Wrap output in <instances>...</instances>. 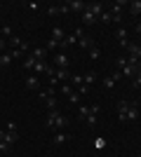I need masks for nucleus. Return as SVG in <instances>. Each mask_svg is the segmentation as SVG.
Here are the masks:
<instances>
[{
	"mask_svg": "<svg viewBox=\"0 0 141 157\" xmlns=\"http://www.w3.org/2000/svg\"><path fill=\"white\" fill-rule=\"evenodd\" d=\"M68 124V120L61 115L59 110H47V120H45V127L47 129H54V131H64Z\"/></svg>",
	"mask_w": 141,
	"mask_h": 157,
	"instance_id": "nucleus-1",
	"label": "nucleus"
},
{
	"mask_svg": "<svg viewBox=\"0 0 141 157\" xmlns=\"http://www.w3.org/2000/svg\"><path fill=\"white\" fill-rule=\"evenodd\" d=\"M68 63H71V56H68L66 52L54 54V59H52V66H54V68H68Z\"/></svg>",
	"mask_w": 141,
	"mask_h": 157,
	"instance_id": "nucleus-2",
	"label": "nucleus"
},
{
	"mask_svg": "<svg viewBox=\"0 0 141 157\" xmlns=\"http://www.w3.org/2000/svg\"><path fill=\"white\" fill-rule=\"evenodd\" d=\"M24 82H26V89H28V92H40V89H42L40 78H38L35 73H31V75H28V78L24 80Z\"/></svg>",
	"mask_w": 141,
	"mask_h": 157,
	"instance_id": "nucleus-3",
	"label": "nucleus"
},
{
	"mask_svg": "<svg viewBox=\"0 0 141 157\" xmlns=\"http://www.w3.org/2000/svg\"><path fill=\"white\" fill-rule=\"evenodd\" d=\"M122 7H125V2H115L108 12L113 14V24H122Z\"/></svg>",
	"mask_w": 141,
	"mask_h": 157,
	"instance_id": "nucleus-4",
	"label": "nucleus"
},
{
	"mask_svg": "<svg viewBox=\"0 0 141 157\" xmlns=\"http://www.w3.org/2000/svg\"><path fill=\"white\" fill-rule=\"evenodd\" d=\"M115 38H118V42H120L122 49L129 45V40H127V28H125V26H118V28H115Z\"/></svg>",
	"mask_w": 141,
	"mask_h": 157,
	"instance_id": "nucleus-5",
	"label": "nucleus"
},
{
	"mask_svg": "<svg viewBox=\"0 0 141 157\" xmlns=\"http://www.w3.org/2000/svg\"><path fill=\"white\" fill-rule=\"evenodd\" d=\"M73 45H78V38H75V33H68L66 38L61 40L59 49H61V52H64V49H68V47H73Z\"/></svg>",
	"mask_w": 141,
	"mask_h": 157,
	"instance_id": "nucleus-6",
	"label": "nucleus"
},
{
	"mask_svg": "<svg viewBox=\"0 0 141 157\" xmlns=\"http://www.w3.org/2000/svg\"><path fill=\"white\" fill-rule=\"evenodd\" d=\"M127 110H129V101H118V117H120V122H127Z\"/></svg>",
	"mask_w": 141,
	"mask_h": 157,
	"instance_id": "nucleus-7",
	"label": "nucleus"
},
{
	"mask_svg": "<svg viewBox=\"0 0 141 157\" xmlns=\"http://www.w3.org/2000/svg\"><path fill=\"white\" fill-rule=\"evenodd\" d=\"M66 7L71 12H85V10H87V2H82V0H71Z\"/></svg>",
	"mask_w": 141,
	"mask_h": 157,
	"instance_id": "nucleus-8",
	"label": "nucleus"
},
{
	"mask_svg": "<svg viewBox=\"0 0 141 157\" xmlns=\"http://www.w3.org/2000/svg\"><path fill=\"white\" fill-rule=\"evenodd\" d=\"M35 61H47V47H33V52H31Z\"/></svg>",
	"mask_w": 141,
	"mask_h": 157,
	"instance_id": "nucleus-9",
	"label": "nucleus"
},
{
	"mask_svg": "<svg viewBox=\"0 0 141 157\" xmlns=\"http://www.w3.org/2000/svg\"><path fill=\"white\" fill-rule=\"evenodd\" d=\"M87 10H89V12H92V14H94V17H96V19H99L101 14L106 12V7L101 5V2H89V5H87Z\"/></svg>",
	"mask_w": 141,
	"mask_h": 157,
	"instance_id": "nucleus-10",
	"label": "nucleus"
},
{
	"mask_svg": "<svg viewBox=\"0 0 141 157\" xmlns=\"http://www.w3.org/2000/svg\"><path fill=\"white\" fill-rule=\"evenodd\" d=\"M122 78H134V75H136V73H139V66H129V63H125V68H122Z\"/></svg>",
	"mask_w": 141,
	"mask_h": 157,
	"instance_id": "nucleus-11",
	"label": "nucleus"
},
{
	"mask_svg": "<svg viewBox=\"0 0 141 157\" xmlns=\"http://www.w3.org/2000/svg\"><path fill=\"white\" fill-rule=\"evenodd\" d=\"M139 117V105H136V101H129V110H127V122H132V120Z\"/></svg>",
	"mask_w": 141,
	"mask_h": 157,
	"instance_id": "nucleus-12",
	"label": "nucleus"
},
{
	"mask_svg": "<svg viewBox=\"0 0 141 157\" xmlns=\"http://www.w3.org/2000/svg\"><path fill=\"white\" fill-rule=\"evenodd\" d=\"M66 141H68V134H66V131H57V134L52 136V145H64Z\"/></svg>",
	"mask_w": 141,
	"mask_h": 157,
	"instance_id": "nucleus-13",
	"label": "nucleus"
},
{
	"mask_svg": "<svg viewBox=\"0 0 141 157\" xmlns=\"http://www.w3.org/2000/svg\"><path fill=\"white\" fill-rule=\"evenodd\" d=\"M125 49L129 52V56H136V59L141 61V45H134V42H129V45L125 47Z\"/></svg>",
	"mask_w": 141,
	"mask_h": 157,
	"instance_id": "nucleus-14",
	"label": "nucleus"
},
{
	"mask_svg": "<svg viewBox=\"0 0 141 157\" xmlns=\"http://www.w3.org/2000/svg\"><path fill=\"white\" fill-rule=\"evenodd\" d=\"M78 47H82V49H92V47H94V40L89 38V35H82V38L78 40Z\"/></svg>",
	"mask_w": 141,
	"mask_h": 157,
	"instance_id": "nucleus-15",
	"label": "nucleus"
},
{
	"mask_svg": "<svg viewBox=\"0 0 141 157\" xmlns=\"http://www.w3.org/2000/svg\"><path fill=\"white\" fill-rule=\"evenodd\" d=\"M64 38H66L64 28H61V26H54V28H52V40H57V42L61 45V40H64Z\"/></svg>",
	"mask_w": 141,
	"mask_h": 157,
	"instance_id": "nucleus-16",
	"label": "nucleus"
},
{
	"mask_svg": "<svg viewBox=\"0 0 141 157\" xmlns=\"http://www.w3.org/2000/svg\"><path fill=\"white\" fill-rule=\"evenodd\" d=\"M21 68H24V71H28V73H31V71H33V68H35V59H33V56H31V54H28L26 59H24V63H21Z\"/></svg>",
	"mask_w": 141,
	"mask_h": 157,
	"instance_id": "nucleus-17",
	"label": "nucleus"
},
{
	"mask_svg": "<svg viewBox=\"0 0 141 157\" xmlns=\"http://www.w3.org/2000/svg\"><path fill=\"white\" fill-rule=\"evenodd\" d=\"M54 78L61 82V80H68V78H71V73H68V68H57V71H54Z\"/></svg>",
	"mask_w": 141,
	"mask_h": 157,
	"instance_id": "nucleus-18",
	"label": "nucleus"
},
{
	"mask_svg": "<svg viewBox=\"0 0 141 157\" xmlns=\"http://www.w3.org/2000/svg\"><path fill=\"white\" fill-rule=\"evenodd\" d=\"M14 61V56H12V52H10V49H7L5 54H0V66H10Z\"/></svg>",
	"mask_w": 141,
	"mask_h": 157,
	"instance_id": "nucleus-19",
	"label": "nucleus"
},
{
	"mask_svg": "<svg viewBox=\"0 0 141 157\" xmlns=\"http://www.w3.org/2000/svg\"><path fill=\"white\" fill-rule=\"evenodd\" d=\"M82 21H85V24H89V26H92V24H96V17H94L92 12H89V10H85V12H82Z\"/></svg>",
	"mask_w": 141,
	"mask_h": 157,
	"instance_id": "nucleus-20",
	"label": "nucleus"
},
{
	"mask_svg": "<svg viewBox=\"0 0 141 157\" xmlns=\"http://www.w3.org/2000/svg\"><path fill=\"white\" fill-rule=\"evenodd\" d=\"M40 98L47 101V98H54V87H47V89H40Z\"/></svg>",
	"mask_w": 141,
	"mask_h": 157,
	"instance_id": "nucleus-21",
	"label": "nucleus"
},
{
	"mask_svg": "<svg viewBox=\"0 0 141 157\" xmlns=\"http://www.w3.org/2000/svg\"><path fill=\"white\" fill-rule=\"evenodd\" d=\"M82 78H85V85H87V87H92V82H96V73H94V71H89V73H85Z\"/></svg>",
	"mask_w": 141,
	"mask_h": 157,
	"instance_id": "nucleus-22",
	"label": "nucleus"
},
{
	"mask_svg": "<svg viewBox=\"0 0 141 157\" xmlns=\"http://www.w3.org/2000/svg\"><path fill=\"white\" fill-rule=\"evenodd\" d=\"M89 59H92V61H99V59H101V49H99V45H94L92 49H89Z\"/></svg>",
	"mask_w": 141,
	"mask_h": 157,
	"instance_id": "nucleus-23",
	"label": "nucleus"
},
{
	"mask_svg": "<svg viewBox=\"0 0 141 157\" xmlns=\"http://www.w3.org/2000/svg\"><path fill=\"white\" fill-rule=\"evenodd\" d=\"M82 85H85V78H82V75H73V78H71V87H78V89H80Z\"/></svg>",
	"mask_w": 141,
	"mask_h": 157,
	"instance_id": "nucleus-24",
	"label": "nucleus"
},
{
	"mask_svg": "<svg viewBox=\"0 0 141 157\" xmlns=\"http://www.w3.org/2000/svg\"><path fill=\"white\" fill-rule=\"evenodd\" d=\"M129 14H141V0L129 2Z\"/></svg>",
	"mask_w": 141,
	"mask_h": 157,
	"instance_id": "nucleus-25",
	"label": "nucleus"
},
{
	"mask_svg": "<svg viewBox=\"0 0 141 157\" xmlns=\"http://www.w3.org/2000/svg\"><path fill=\"white\" fill-rule=\"evenodd\" d=\"M85 122H87V127H89V129H94V127H96V122H99V120H96V115H94V113H89V115H87V120H85Z\"/></svg>",
	"mask_w": 141,
	"mask_h": 157,
	"instance_id": "nucleus-26",
	"label": "nucleus"
},
{
	"mask_svg": "<svg viewBox=\"0 0 141 157\" xmlns=\"http://www.w3.org/2000/svg\"><path fill=\"white\" fill-rule=\"evenodd\" d=\"M99 21H101V24H111V21H113V14H111V12L106 10V12H104V14L99 17Z\"/></svg>",
	"mask_w": 141,
	"mask_h": 157,
	"instance_id": "nucleus-27",
	"label": "nucleus"
},
{
	"mask_svg": "<svg viewBox=\"0 0 141 157\" xmlns=\"http://www.w3.org/2000/svg\"><path fill=\"white\" fill-rule=\"evenodd\" d=\"M104 87H106V89H113V87H115L113 75H106V78H104Z\"/></svg>",
	"mask_w": 141,
	"mask_h": 157,
	"instance_id": "nucleus-28",
	"label": "nucleus"
},
{
	"mask_svg": "<svg viewBox=\"0 0 141 157\" xmlns=\"http://www.w3.org/2000/svg\"><path fill=\"white\" fill-rule=\"evenodd\" d=\"M47 14H49V17H57V14H61V7L49 5V7H47Z\"/></svg>",
	"mask_w": 141,
	"mask_h": 157,
	"instance_id": "nucleus-29",
	"label": "nucleus"
},
{
	"mask_svg": "<svg viewBox=\"0 0 141 157\" xmlns=\"http://www.w3.org/2000/svg\"><path fill=\"white\" fill-rule=\"evenodd\" d=\"M132 87H134V89H139V87H141V71L132 78Z\"/></svg>",
	"mask_w": 141,
	"mask_h": 157,
	"instance_id": "nucleus-30",
	"label": "nucleus"
},
{
	"mask_svg": "<svg viewBox=\"0 0 141 157\" xmlns=\"http://www.w3.org/2000/svg\"><path fill=\"white\" fill-rule=\"evenodd\" d=\"M68 98H71V103L80 105V94H78V92H71V94H68Z\"/></svg>",
	"mask_w": 141,
	"mask_h": 157,
	"instance_id": "nucleus-31",
	"label": "nucleus"
},
{
	"mask_svg": "<svg viewBox=\"0 0 141 157\" xmlns=\"http://www.w3.org/2000/svg\"><path fill=\"white\" fill-rule=\"evenodd\" d=\"M45 105H47V110H57V98H47Z\"/></svg>",
	"mask_w": 141,
	"mask_h": 157,
	"instance_id": "nucleus-32",
	"label": "nucleus"
},
{
	"mask_svg": "<svg viewBox=\"0 0 141 157\" xmlns=\"http://www.w3.org/2000/svg\"><path fill=\"white\" fill-rule=\"evenodd\" d=\"M0 31H2V35H5L7 40H10V38L14 35V33H12V28H10V26H0Z\"/></svg>",
	"mask_w": 141,
	"mask_h": 157,
	"instance_id": "nucleus-33",
	"label": "nucleus"
},
{
	"mask_svg": "<svg viewBox=\"0 0 141 157\" xmlns=\"http://www.w3.org/2000/svg\"><path fill=\"white\" fill-rule=\"evenodd\" d=\"M125 63H127V59H125V56L115 59V68H118V71H122V68H125Z\"/></svg>",
	"mask_w": 141,
	"mask_h": 157,
	"instance_id": "nucleus-34",
	"label": "nucleus"
},
{
	"mask_svg": "<svg viewBox=\"0 0 141 157\" xmlns=\"http://www.w3.org/2000/svg\"><path fill=\"white\" fill-rule=\"evenodd\" d=\"M78 113H80V117H82V120H87V115H89V105H80V110H78Z\"/></svg>",
	"mask_w": 141,
	"mask_h": 157,
	"instance_id": "nucleus-35",
	"label": "nucleus"
},
{
	"mask_svg": "<svg viewBox=\"0 0 141 157\" xmlns=\"http://www.w3.org/2000/svg\"><path fill=\"white\" fill-rule=\"evenodd\" d=\"M47 52H49V49H59V42H57V40H52V38H49V42H47Z\"/></svg>",
	"mask_w": 141,
	"mask_h": 157,
	"instance_id": "nucleus-36",
	"label": "nucleus"
},
{
	"mask_svg": "<svg viewBox=\"0 0 141 157\" xmlns=\"http://www.w3.org/2000/svg\"><path fill=\"white\" fill-rule=\"evenodd\" d=\"M5 52H7V40L0 38V54H5Z\"/></svg>",
	"mask_w": 141,
	"mask_h": 157,
	"instance_id": "nucleus-37",
	"label": "nucleus"
},
{
	"mask_svg": "<svg viewBox=\"0 0 141 157\" xmlns=\"http://www.w3.org/2000/svg\"><path fill=\"white\" fill-rule=\"evenodd\" d=\"M71 92H73V87H71V85H61V94H66V96H68Z\"/></svg>",
	"mask_w": 141,
	"mask_h": 157,
	"instance_id": "nucleus-38",
	"label": "nucleus"
},
{
	"mask_svg": "<svg viewBox=\"0 0 141 157\" xmlns=\"http://www.w3.org/2000/svg\"><path fill=\"white\" fill-rule=\"evenodd\" d=\"M7 131H12V134H17V124H14V122H10V124H7Z\"/></svg>",
	"mask_w": 141,
	"mask_h": 157,
	"instance_id": "nucleus-39",
	"label": "nucleus"
},
{
	"mask_svg": "<svg viewBox=\"0 0 141 157\" xmlns=\"http://www.w3.org/2000/svg\"><path fill=\"white\" fill-rule=\"evenodd\" d=\"M28 7H31L33 12H38V10H40V5H38V2H28Z\"/></svg>",
	"mask_w": 141,
	"mask_h": 157,
	"instance_id": "nucleus-40",
	"label": "nucleus"
},
{
	"mask_svg": "<svg viewBox=\"0 0 141 157\" xmlns=\"http://www.w3.org/2000/svg\"><path fill=\"white\" fill-rule=\"evenodd\" d=\"M134 31H136V33H141V21L136 24V28H134Z\"/></svg>",
	"mask_w": 141,
	"mask_h": 157,
	"instance_id": "nucleus-41",
	"label": "nucleus"
},
{
	"mask_svg": "<svg viewBox=\"0 0 141 157\" xmlns=\"http://www.w3.org/2000/svg\"><path fill=\"white\" fill-rule=\"evenodd\" d=\"M139 71H141V61H139Z\"/></svg>",
	"mask_w": 141,
	"mask_h": 157,
	"instance_id": "nucleus-42",
	"label": "nucleus"
},
{
	"mask_svg": "<svg viewBox=\"0 0 141 157\" xmlns=\"http://www.w3.org/2000/svg\"><path fill=\"white\" fill-rule=\"evenodd\" d=\"M136 157H141V155H136Z\"/></svg>",
	"mask_w": 141,
	"mask_h": 157,
	"instance_id": "nucleus-43",
	"label": "nucleus"
}]
</instances>
